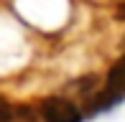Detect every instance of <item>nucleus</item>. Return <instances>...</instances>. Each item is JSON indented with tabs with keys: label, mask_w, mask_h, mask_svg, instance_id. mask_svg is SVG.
Wrapping results in <instances>:
<instances>
[{
	"label": "nucleus",
	"mask_w": 125,
	"mask_h": 122,
	"mask_svg": "<svg viewBox=\"0 0 125 122\" xmlns=\"http://www.w3.org/2000/svg\"><path fill=\"white\" fill-rule=\"evenodd\" d=\"M125 97V56L120 61H115V66L110 69V74H107V84H105V94H102V99L94 102V107L102 109V107H110V104H115L117 99Z\"/></svg>",
	"instance_id": "obj_2"
},
{
	"label": "nucleus",
	"mask_w": 125,
	"mask_h": 122,
	"mask_svg": "<svg viewBox=\"0 0 125 122\" xmlns=\"http://www.w3.org/2000/svg\"><path fill=\"white\" fill-rule=\"evenodd\" d=\"M43 122H82V112L64 97H49L41 104Z\"/></svg>",
	"instance_id": "obj_1"
},
{
	"label": "nucleus",
	"mask_w": 125,
	"mask_h": 122,
	"mask_svg": "<svg viewBox=\"0 0 125 122\" xmlns=\"http://www.w3.org/2000/svg\"><path fill=\"white\" fill-rule=\"evenodd\" d=\"M120 15H125V8H123V10H120Z\"/></svg>",
	"instance_id": "obj_3"
}]
</instances>
